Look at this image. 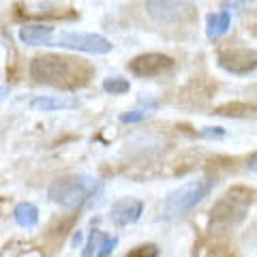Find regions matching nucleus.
I'll use <instances>...</instances> for the list:
<instances>
[{
  "label": "nucleus",
  "instance_id": "obj_1",
  "mask_svg": "<svg viewBox=\"0 0 257 257\" xmlns=\"http://www.w3.org/2000/svg\"><path fill=\"white\" fill-rule=\"evenodd\" d=\"M30 77L37 84L62 88V90H75L90 82L92 69L86 62L71 58V56H37L30 62Z\"/></svg>",
  "mask_w": 257,
  "mask_h": 257
},
{
  "label": "nucleus",
  "instance_id": "obj_2",
  "mask_svg": "<svg viewBox=\"0 0 257 257\" xmlns=\"http://www.w3.org/2000/svg\"><path fill=\"white\" fill-rule=\"evenodd\" d=\"M214 184H216V180H212V178H199V180H189V182L180 184L178 189H174L170 195L165 197L163 216L170 221H178L182 216H187L193 208H197L210 195Z\"/></svg>",
  "mask_w": 257,
  "mask_h": 257
},
{
  "label": "nucleus",
  "instance_id": "obj_3",
  "mask_svg": "<svg viewBox=\"0 0 257 257\" xmlns=\"http://www.w3.org/2000/svg\"><path fill=\"white\" fill-rule=\"evenodd\" d=\"M96 191V180L88 174H67L56 178L50 189H47V195L54 204H58L64 210H73L79 208L88 197H92Z\"/></svg>",
  "mask_w": 257,
  "mask_h": 257
},
{
  "label": "nucleus",
  "instance_id": "obj_4",
  "mask_svg": "<svg viewBox=\"0 0 257 257\" xmlns=\"http://www.w3.org/2000/svg\"><path fill=\"white\" fill-rule=\"evenodd\" d=\"M146 13L159 26H178L195 18L197 7L193 0H148Z\"/></svg>",
  "mask_w": 257,
  "mask_h": 257
},
{
  "label": "nucleus",
  "instance_id": "obj_5",
  "mask_svg": "<svg viewBox=\"0 0 257 257\" xmlns=\"http://www.w3.org/2000/svg\"><path fill=\"white\" fill-rule=\"evenodd\" d=\"M253 202V191L244 187H236L225 195L219 204L212 208V223L229 227V225L240 223L246 216L248 206Z\"/></svg>",
  "mask_w": 257,
  "mask_h": 257
},
{
  "label": "nucleus",
  "instance_id": "obj_6",
  "mask_svg": "<svg viewBox=\"0 0 257 257\" xmlns=\"http://www.w3.org/2000/svg\"><path fill=\"white\" fill-rule=\"evenodd\" d=\"M64 50H73V52H84L92 56H105L111 52V43L105 37L94 35V32H60L56 37V43Z\"/></svg>",
  "mask_w": 257,
  "mask_h": 257
},
{
  "label": "nucleus",
  "instance_id": "obj_7",
  "mask_svg": "<svg viewBox=\"0 0 257 257\" xmlns=\"http://www.w3.org/2000/svg\"><path fill=\"white\" fill-rule=\"evenodd\" d=\"M128 69L140 77H157L174 69V58L165 54H142L128 62Z\"/></svg>",
  "mask_w": 257,
  "mask_h": 257
},
{
  "label": "nucleus",
  "instance_id": "obj_8",
  "mask_svg": "<svg viewBox=\"0 0 257 257\" xmlns=\"http://www.w3.org/2000/svg\"><path fill=\"white\" fill-rule=\"evenodd\" d=\"M219 67L234 75L253 73L257 67V54L255 50H227L219 54Z\"/></svg>",
  "mask_w": 257,
  "mask_h": 257
},
{
  "label": "nucleus",
  "instance_id": "obj_9",
  "mask_svg": "<svg viewBox=\"0 0 257 257\" xmlns=\"http://www.w3.org/2000/svg\"><path fill=\"white\" fill-rule=\"evenodd\" d=\"M144 212V204L135 197H122L111 206L109 210V221L116 225V227H126V225H133L140 221V216Z\"/></svg>",
  "mask_w": 257,
  "mask_h": 257
},
{
  "label": "nucleus",
  "instance_id": "obj_10",
  "mask_svg": "<svg viewBox=\"0 0 257 257\" xmlns=\"http://www.w3.org/2000/svg\"><path fill=\"white\" fill-rule=\"evenodd\" d=\"M32 109L39 111H58V109H73L79 107V99L73 94H56V96H37L30 101Z\"/></svg>",
  "mask_w": 257,
  "mask_h": 257
},
{
  "label": "nucleus",
  "instance_id": "obj_11",
  "mask_svg": "<svg viewBox=\"0 0 257 257\" xmlns=\"http://www.w3.org/2000/svg\"><path fill=\"white\" fill-rule=\"evenodd\" d=\"M54 35V28L47 24H26L20 28V41L26 45H47Z\"/></svg>",
  "mask_w": 257,
  "mask_h": 257
},
{
  "label": "nucleus",
  "instance_id": "obj_12",
  "mask_svg": "<svg viewBox=\"0 0 257 257\" xmlns=\"http://www.w3.org/2000/svg\"><path fill=\"white\" fill-rule=\"evenodd\" d=\"M13 219L20 227H26V229H32L39 225V208L35 204H28V202H22L15 206L13 210Z\"/></svg>",
  "mask_w": 257,
  "mask_h": 257
},
{
  "label": "nucleus",
  "instance_id": "obj_13",
  "mask_svg": "<svg viewBox=\"0 0 257 257\" xmlns=\"http://www.w3.org/2000/svg\"><path fill=\"white\" fill-rule=\"evenodd\" d=\"M229 26H231V13H229V11L212 13V15H208L206 32H208V37H210V39H216V37L227 35Z\"/></svg>",
  "mask_w": 257,
  "mask_h": 257
},
{
  "label": "nucleus",
  "instance_id": "obj_14",
  "mask_svg": "<svg viewBox=\"0 0 257 257\" xmlns=\"http://www.w3.org/2000/svg\"><path fill=\"white\" fill-rule=\"evenodd\" d=\"M212 114L216 116H234V118H242V116H251L253 114V105L246 103H227V105H219Z\"/></svg>",
  "mask_w": 257,
  "mask_h": 257
},
{
  "label": "nucleus",
  "instance_id": "obj_15",
  "mask_svg": "<svg viewBox=\"0 0 257 257\" xmlns=\"http://www.w3.org/2000/svg\"><path fill=\"white\" fill-rule=\"evenodd\" d=\"M103 90L109 92V94H124L131 90V84H128V79L124 77H107V79H103Z\"/></svg>",
  "mask_w": 257,
  "mask_h": 257
},
{
  "label": "nucleus",
  "instance_id": "obj_16",
  "mask_svg": "<svg viewBox=\"0 0 257 257\" xmlns=\"http://www.w3.org/2000/svg\"><path fill=\"white\" fill-rule=\"evenodd\" d=\"M152 109H155V107H146V109H133V111H128V114H122V116H120V122H124V124H135V122H142V120L150 118Z\"/></svg>",
  "mask_w": 257,
  "mask_h": 257
},
{
  "label": "nucleus",
  "instance_id": "obj_17",
  "mask_svg": "<svg viewBox=\"0 0 257 257\" xmlns=\"http://www.w3.org/2000/svg\"><path fill=\"white\" fill-rule=\"evenodd\" d=\"M103 236H105V234H101L99 229H94L92 234H90V240H88V242H86V248L82 251V255H86V257L96 255V251H99V246H101V240H103Z\"/></svg>",
  "mask_w": 257,
  "mask_h": 257
},
{
  "label": "nucleus",
  "instance_id": "obj_18",
  "mask_svg": "<svg viewBox=\"0 0 257 257\" xmlns=\"http://www.w3.org/2000/svg\"><path fill=\"white\" fill-rule=\"evenodd\" d=\"M116 246H118V238L116 236H103L101 240V246H99V251H96V255L99 257H107L116 251Z\"/></svg>",
  "mask_w": 257,
  "mask_h": 257
},
{
  "label": "nucleus",
  "instance_id": "obj_19",
  "mask_svg": "<svg viewBox=\"0 0 257 257\" xmlns=\"http://www.w3.org/2000/svg\"><path fill=\"white\" fill-rule=\"evenodd\" d=\"M128 255H131V257H138V255H152V257H157L159 248L155 244H142L138 248H133V251H128Z\"/></svg>",
  "mask_w": 257,
  "mask_h": 257
},
{
  "label": "nucleus",
  "instance_id": "obj_20",
  "mask_svg": "<svg viewBox=\"0 0 257 257\" xmlns=\"http://www.w3.org/2000/svg\"><path fill=\"white\" fill-rule=\"evenodd\" d=\"M202 135H204V138H223L225 131L221 126H206L202 131Z\"/></svg>",
  "mask_w": 257,
  "mask_h": 257
},
{
  "label": "nucleus",
  "instance_id": "obj_21",
  "mask_svg": "<svg viewBox=\"0 0 257 257\" xmlns=\"http://www.w3.org/2000/svg\"><path fill=\"white\" fill-rule=\"evenodd\" d=\"M234 7H240V9H246V7H253L255 0H231Z\"/></svg>",
  "mask_w": 257,
  "mask_h": 257
},
{
  "label": "nucleus",
  "instance_id": "obj_22",
  "mask_svg": "<svg viewBox=\"0 0 257 257\" xmlns=\"http://www.w3.org/2000/svg\"><path fill=\"white\" fill-rule=\"evenodd\" d=\"M82 231H75V236H73V244H79V242H82Z\"/></svg>",
  "mask_w": 257,
  "mask_h": 257
},
{
  "label": "nucleus",
  "instance_id": "obj_23",
  "mask_svg": "<svg viewBox=\"0 0 257 257\" xmlns=\"http://www.w3.org/2000/svg\"><path fill=\"white\" fill-rule=\"evenodd\" d=\"M0 96H5V88L3 86H0Z\"/></svg>",
  "mask_w": 257,
  "mask_h": 257
}]
</instances>
